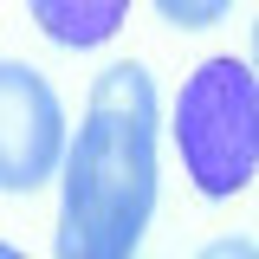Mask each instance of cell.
<instances>
[{"mask_svg":"<svg viewBox=\"0 0 259 259\" xmlns=\"http://www.w3.org/2000/svg\"><path fill=\"white\" fill-rule=\"evenodd\" d=\"M227 7H233V0H156V13L162 20H168V26H214V20H221Z\"/></svg>","mask_w":259,"mask_h":259,"instance_id":"cell-5","label":"cell"},{"mask_svg":"<svg viewBox=\"0 0 259 259\" xmlns=\"http://www.w3.org/2000/svg\"><path fill=\"white\" fill-rule=\"evenodd\" d=\"M26 7L39 20V32L59 46H104L130 13V0H26Z\"/></svg>","mask_w":259,"mask_h":259,"instance_id":"cell-4","label":"cell"},{"mask_svg":"<svg viewBox=\"0 0 259 259\" xmlns=\"http://www.w3.org/2000/svg\"><path fill=\"white\" fill-rule=\"evenodd\" d=\"M253 78H259V20H253Z\"/></svg>","mask_w":259,"mask_h":259,"instance_id":"cell-7","label":"cell"},{"mask_svg":"<svg viewBox=\"0 0 259 259\" xmlns=\"http://www.w3.org/2000/svg\"><path fill=\"white\" fill-rule=\"evenodd\" d=\"M201 259H259V246L233 233V240H214V246H201Z\"/></svg>","mask_w":259,"mask_h":259,"instance_id":"cell-6","label":"cell"},{"mask_svg":"<svg viewBox=\"0 0 259 259\" xmlns=\"http://www.w3.org/2000/svg\"><path fill=\"white\" fill-rule=\"evenodd\" d=\"M175 143H182L188 182L207 201L240 194L259 168V78L240 59L194 65L175 104Z\"/></svg>","mask_w":259,"mask_h":259,"instance_id":"cell-2","label":"cell"},{"mask_svg":"<svg viewBox=\"0 0 259 259\" xmlns=\"http://www.w3.org/2000/svg\"><path fill=\"white\" fill-rule=\"evenodd\" d=\"M65 156V110L59 91L32 65H0V188L32 194Z\"/></svg>","mask_w":259,"mask_h":259,"instance_id":"cell-3","label":"cell"},{"mask_svg":"<svg viewBox=\"0 0 259 259\" xmlns=\"http://www.w3.org/2000/svg\"><path fill=\"white\" fill-rule=\"evenodd\" d=\"M0 259H26V253H13V246H7V240H0Z\"/></svg>","mask_w":259,"mask_h":259,"instance_id":"cell-8","label":"cell"},{"mask_svg":"<svg viewBox=\"0 0 259 259\" xmlns=\"http://www.w3.org/2000/svg\"><path fill=\"white\" fill-rule=\"evenodd\" d=\"M156 214V84L143 65H110L91 84L65 149L59 259H136Z\"/></svg>","mask_w":259,"mask_h":259,"instance_id":"cell-1","label":"cell"}]
</instances>
